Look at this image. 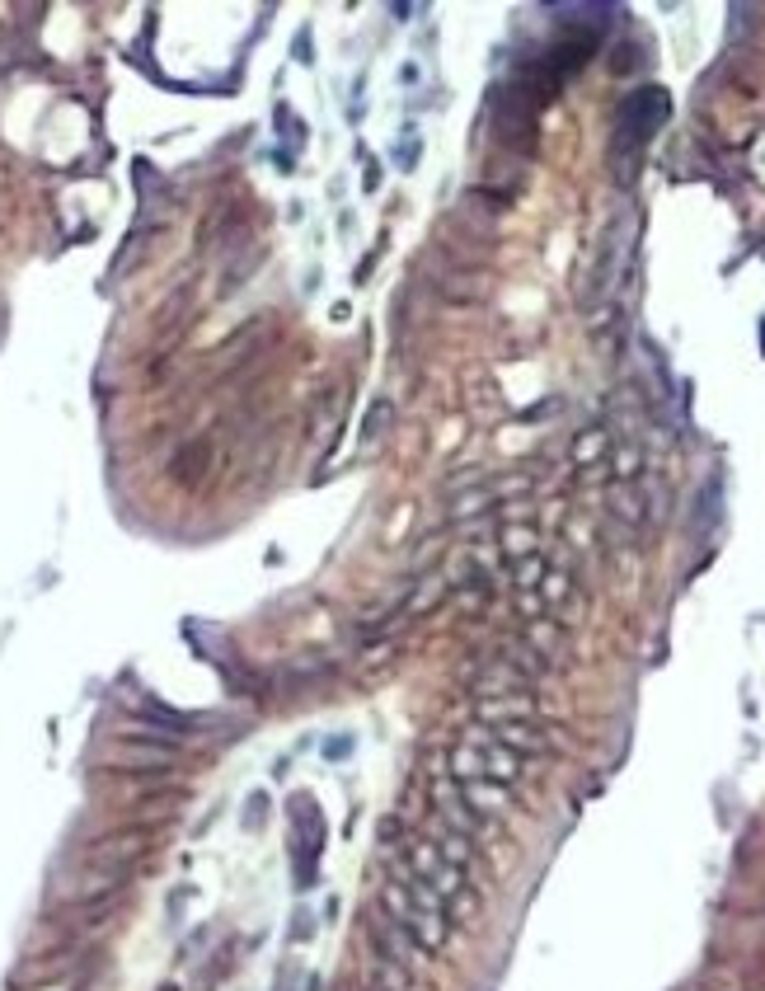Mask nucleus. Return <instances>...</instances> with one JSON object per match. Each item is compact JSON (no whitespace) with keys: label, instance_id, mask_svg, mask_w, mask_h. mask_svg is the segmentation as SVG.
I'll return each instance as SVG.
<instances>
[{"label":"nucleus","instance_id":"obj_1","mask_svg":"<svg viewBox=\"0 0 765 991\" xmlns=\"http://www.w3.org/2000/svg\"><path fill=\"white\" fill-rule=\"evenodd\" d=\"M667 113H672V94L662 90V85H639V90H629L620 99V109H615V137H611L615 179H625V160L629 165L639 160L643 146L658 137V127L667 123Z\"/></svg>","mask_w":765,"mask_h":991},{"label":"nucleus","instance_id":"obj_2","mask_svg":"<svg viewBox=\"0 0 765 991\" xmlns=\"http://www.w3.org/2000/svg\"><path fill=\"white\" fill-rule=\"evenodd\" d=\"M404 865L414 869L423 883H432V888L442 893L446 907H451V921H475L479 898H475V888H470V879H465L451 860H442V851H437L428 837L404 841Z\"/></svg>","mask_w":765,"mask_h":991},{"label":"nucleus","instance_id":"obj_3","mask_svg":"<svg viewBox=\"0 0 765 991\" xmlns=\"http://www.w3.org/2000/svg\"><path fill=\"white\" fill-rule=\"evenodd\" d=\"M287 822H291V865H296V888L315 883V860L324 855L329 827L315 804V794H291L287 799Z\"/></svg>","mask_w":765,"mask_h":991},{"label":"nucleus","instance_id":"obj_4","mask_svg":"<svg viewBox=\"0 0 765 991\" xmlns=\"http://www.w3.org/2000/svg\"><path fill=\"white\" fill-rule=\"evenodd\" d=\"M428 799H432V813L451 827V832H460V837H470V841H484L493 832V822L484 818V813H475V808L465 804V794H460V785L446 775V766H432V780H428Z\"/></svg>","mask_w":765,"mask_h":991},{"label":"nucleus","instance_id":"obj_5","mask_svg":"<svg viewBox=\"0 0 765 991\" xmlns=\"http://www.w3.org/2000/svg\"><path fill=\"white\" fill-rule=\"evenodd\" d=\"M381 912L390 916V921H399V926L409 930L414 935L418 945L423 949H442L446 945V935H451V921H442V916H432V912H423L404 888H399L395 879H385L381 883Z\"/></svg>","mask_w":765,"mask_h":991},{"label":"nucleus","instance_id":"obj_6","mask_svg":"<svg viewBox=\"0 0 765 991\" xmlns=\"http://www.w3.org/2000/svg\"><path fill=\"white\" fill-rule=\"evenodd\" d=\"M155 832L160 827H123V832H108V837H94L90 846H80V865H99V869H132L141 855L155 846Z\"/></svg>","mask_w":765,"mask_h":991},{"label":"nucleus","instance_id":"obj_7","mask_svg":"<svg viewBox=\"0 0 765 991\" xmlns=\"http://www.w3.org/2000/svg\"><path fill=\"white\" fill-rule=\"evenodd\" d=\"M174 761H179V747L146 743V738H118L104 752V766L118 775H165L174 771Z\"/></svg>","mask_w":765,"mask_h":991},{"label":"nucleus","instance_id":"obj_8","mask_svg":"<svg viewBox=\"0 0 765 991\" xmlns=\"http://www.w3.org/2000/svg\"><path fill=\"white\" fill-rule=\"evenodd\" d=\"M367 940H371V949H376V959H390V963H399V968H409V973H423V968H428V949L418 945L399 921H390L381 907L367 916Z\"/></svg>","mask_w":765,"mask_h":991},{"label":"nucleus","instance_id":"obj_9","mask_svg":"<svg viewBox=\"0 0 765 991\" xmlns=\"http://www.w3.org/2000/svg\"><path fill=\"white\" fill-rule=\"evenodd\" d=\"M470 696H475V700L531 696V677H526L521 667H512L507 658L489 653V658H484V663H475V672H470Z\"/></svg>","mask_w":765,"mask_h":991},{"label":"nucleus","instance_id":"obj_10","mask_svg":"<svg viewBox=\"0 0 765 991\" xmlns=\"http://www.w3.org/2000/svg\"><path fill=\"white\" fill-rule=\"evenodd\" d=\"M80 968V954L76 949H57V954H24L19 968L10 973V987L15 991H38V987H52V982H62Z\"/></svg>","mask_w":765,"mask_h":991},{"label":"nucleus","instance_id":"obj_11","mask_svg":"<svg viewBox=\"0 0 765 991\" xmlns=\"http://www.w3.org/2000/svg\"><path fill=\"white\" fill-rule=\"evenodd\" d=\"M465 743H470L479 757H484V775H489V780H498V785H512V780L521 775V757H517V752H507V747L498 743V738H493L484 724L470 728V733H465Z\"/></svg>","mask_w":765,"mask_h":991},{"label":"nucleus","instance_id":"obj_12","mask_svg":"<svg viewBox=\"0 0 765 991\" xmlns=\"http://www.w3.org/2000/svg\"><path fill=\"white\" fill-rule=\"evenodd\" d=\"M479 724H526L536 719V700L531 696H493V700H475Z\"/></svg>","mask_w":765,"mask_h":991},{"label":"nucleus","instance_id":"obj_13","mask_svg":"<svg viewBox=\"0 0 765 991\" xmlns=\"http://www.w3.org/2000/svg\"><path fill=\"white\" fill-rule=\"evenodd\" d=\"M507 747V752H517V757H545L550 752V738L540 733V728H526V724H484Z\"/></svg>","mask_w":765,"mask_h":991},{"label":"nucleus","instance_id":"obj_14","mask_svg":"<svg viewBox=\"0 0 765 991\" xmlns=\"http://www.w3.org/2000/svg\"><path fill=\"white\" fill-rule=\"evenodd\" d=\"M460 794H465V804L475 808V813H484V818H498V813H507V808H512V799H507V785H498V780H465V785H460Z\"/></svg>","mask_w":765,"mask_h":991},{"label":"nucleus","instance_id":"obj_15","mask_svg":"<svg viewBox=\"0 0 765 991\" xmlns=\"http://www.w3.org/2000/svg\"><path fill=\"white\" fill-rule=\"evenodd\" d=\"M207 465H212V442H188V447H179V456H174V465H169V475H174V484L193 489V484L207 475Z\"/></svg>","mask_w":765,"mask_h":991},{"label":"nucleus","instance_id":"obj_16","mask_svg":"<svg viewBox=\"0 0 765 991\" xmlns=\"http://www.w3.org/2000/svg\"><path fill=\"white\" fill-rule=\"evenodd\" d=\"M428 841L437 846V851H442V860H451V865L460 869V874L475 865V841L460 837V832H451V827H446L442 818H437V827H432V837H428Z\"/></svg>","mask_w":765,"mask_h":991},{"label":"nucleus","instance_id":"obj_17","mask_svg":"<svg viewBox=\"0 0 765 991\" xmlns=\"http://www.w3.org/2000/svg\"><path fill=\"white\" fill-rule=\"evenodd\" d=\"M615 264H620V231H606L601 235V254H597V268H592V282H587V301H597L615 278Z\"/></svg>","mask_w":765,"mask_h":991},{"label":"nucleus","instance_id":"obj_18","mask_svg":"<svg viewBox=\"0 0 765 991\" xmlns=\"http://www.w3.org/2000/svg\"><path fill=\"white\" fill-rule=\"evenodd\" d=\"M493 653H498V658H507V663H512V667H521V672H526L531 682L550 672V658H545V653H540V649H531L526 639H503V644H498V649H493Z\"/></svg>","mask_w":765,"mask_h":991},{"label":"nucleus","instance_id":"obj_19","mask_svg":"<svg viewBox=\"0 0 765 991\" xmlns=\"http://www.w3.org/2000/svg\"><path fill=\"white\" fill-rule=\"evenodd\" d=\"M493 503H498V489H493V484H479V489H465V494L451 498L446 517H451V522H465V517H479V512H489Z\"/></svg>","mask_w":765,"mask_h":991},{"label":"nucleus","instance_id":"obj_20","mask_svg":"<svg viewBox=\"0 0 765 991\" xmlns=\"http://www.w3.org/2000/svg\"><path fill=\"white\" fill-rule=\"evenodd\" d=\"M536 527L531 522H507L503 536H498V545H503V555L507 559H526V555H536Z\"/></svg>","mask_w":765,"mask_h":991},{"label":"nucleus","instance_id":"obj_21","mask_svg":"<svg viewBox=\"0 0 765 991\" xmlns=\"http://www.w3.org/2000/svg\"><path fill=\"white\" fill-rule=\"evenodd\" d=\"M611 517H620L629 531L643 522V494L634 489V484H615L611 489Z\"/></svg>","mask_w":765,"mask_h":991},{"label":"nucleus","instance_id":"obj_22","mask_svg":"<svg viewBox=\"0 0 765 991\" xmlns=\"http://www.w3.org/2000/svg\"><path fill=\"white\" fill-rule=\"evenodd\" d=\"M371 987L376 991H418V977L409 973V968L390 963V959H376V968H371Z\"/></svg>","mask_w":765,"mask_h":991},{"label":"nucleus","instance_id":"obj_23","mask_svg":"<svg viewBox=\"0 0 765 991\" xmlns=\"http://www.w3.org/2000/svg\"><path fill=\"white\" fill-rule=\"evenodd\" d=\"M545 573H550V564L540 559V550L526 559H512V583H517V592H540Z\"/></svg>","mask_w":765,"mask_h":991},{"label":"nucleus","instance_id":"obj_24","mask_svg":"<svg viewBox=\"0 0 765 991\" xmlns=\"http://www.w3.org/2000/svg\"><path fill=\"white\" fill-rule=\"evenodd\" d=\"M601 456H606V433H601V428H592V433H582L578 442H573V465H582V470H587V465H606Z\"/></svg>","mask_w":765,"mask_h":991},{"label":"nucleus","instance_id":"obj_25","mask_svg":"<svg viewBox=\"0 0 765 991\" xmlns=\"http://www.w3.org/2000/svg\"><path fill=\"white\" fill-rule=\"evenodd\" d=\"M390 419H395V404H390V400H376V404H371L367 423H362V442H381L385 428H390Z\"/></svg>","mask_w":765,"mask_h":991},{"label":"nucleus","instance_id":"obj_26","mask_svg":"<svg viewBox=\"0 0 765 991\" xmlns=\"http://www.w3.org/2000/svg\"><path fill=\"white\" fill-rule=\"evenodd\" d=\"M615 480L620 484H634V475H639V447H620L615 451Z\"/></svg>","mask_w":765,"mask_h":991},{"label":"nucleus","instance_id":"obj_27","mask_svg":"<svg viewBox=\"0 0 765 991\" xmlns=\"http://www.w3.org/2000/svg\"><path fill=\"white\" fill-rule=\"evenodd\" d=\"M442 592H446V583H423V592H418L414 602L404 606V616H418V611H428L432 602H442Z\"/></svg>","mask_w":765,"mask_h":991},{"label":"nucleus","instance_id":"obj_28","mask_svg":"<svg viewBox=\"0 0 765 991\" xmlns=\"http://www.w3.org/2000/svg\"><path fill=\"white\" fill-rule=\"evenodd\" d=\"M263 818H268V799H263V794H254V799H249V808H245V827H254V832H259Z\"/></svg>","mask_w":765,"mask_h":991},{"label":"nucleus","instance_id":"obj_29","mask_svg":"<svg viewBox=\"0 0 765 991\" xmlns=\"http://www.w3.org/2000/svg\"><path fill=\"white\" fill-rule=\"evenodd\" d=\"M348 747H352V738H334V743H324V757H329V761L348 757Z\"/></svg>","mask_w":765,"mask_h":991},{"label":"nucleus","instance_id":"obj_30","mask_svg":"<svg viewBox=\"0 0 765 991\" xmlns=\"http://www.w3.org/2000/svg\"><path fill=\"white\" fill-rule=\"evenodd\" d=\"M296 62H310V33H301V38H296Z\"/></svg>","mask_w":765,"mask_h":991},{"label":"nucleus","instance_id":"obj_31","mask_svg":"<svg viewBox=\"0 0 765 991\" xmlns=\"http://www.w3.org/2000/svg\"><path fill=\"white\" fill-rule=\"evenodd\" d=\"M160 991H179V987H160Z\"/></svg>","mask_w":765,"mask_h":991},{"label":"nucleus","instance_id":"obj_32","mask_svg":"<svg viewBox=\"0 0 765 991\" xmlns=\"http://www.w3.org/2000/svg\"><path fill=\"white\" fill-rule=\"evenodd\" d=\"M371 991H376V987H371Z\"/></svg>","mask_w":765,"mask_h":991}]
</instances>
